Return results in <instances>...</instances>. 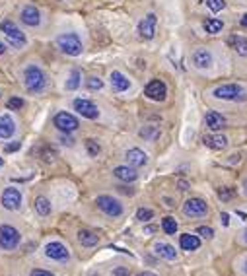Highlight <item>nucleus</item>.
Segmentation results:
<instances>
[{"label":"nucleus","instance_id":"obj_10","mask_svg":"<svg viewBox=\"0 0 247 276\" xmlns=\"http://www.w3.org/2000/svg\"><path fill=\"white\" fill-rule=\"evenodd\" d=\"M156 25H158V18L156 14H146L142 20H140V23H138V35L142 37V39H152L154 35H156Z\"/></svg>","mask_w":247,"mask_h":276},{"label":"nucleus","instance_id":"obj_31","mask_svg":"<svg viewBox=\"0 0 247 276\" xmlns=\"http://www.w3.org/2000/svg\"><path fill=\"white\" fill-rule=\"evenodd\" d=\"M86 88H88L90 92H99V90L103 88V80L97 78V76H90V78L86 80Z\"/></svg>","mask_w":247,"mask_h":276},{"label":"nucleus","instance_id":"obj_50","mask_svg":"<svg viewBox=\"0 0 247 276\" xmlns=\"http://www.w3.org/2000/svg\"><path fill=\"white\" fill-rule=\"evenodd\" d=\"M244 271L247 273V259H246V263H244Z\"/></svg>","mask_w":247,"mask_h":276},{"label":"nucleus","instance_id":"obj_3","mask_svg":"<svg viewBox=\"0 0 247 276\" xmlns=\"http://www.w3.org/2000/svg\"><path fill=\"white\" fill-rule=\"evenodd\" d=\"M57 45L68 57H80L82 51H84L82 39L78 37V33H72V31L70 33H61L57 37Z\"/></svg>","mask_w":247,"mask_h":276},{"label":"nucleus","instance_id":"obj_4","mask_svg":"<svg viewBox=\"0 0 247 276\" xmlns=\"http://www.w3.org/2000/svg\"><path fill=\"white\" fill-rule=\"evenodd\" d=\"M0 29H2L4 37L10 41V45L12 47H16V49H22V47H25L27 39H25V35H23L22 29H20V27H18L14 22L4 20V22L0 23Z\"/></svg>","mask_w":247,"mask_h":276},{"label":"nucleus","instance_id":"obj_19","mask_svg":"<svg viewBox=\"0 0 247 276\" xmlns=\"http://www.w3.org/2000/svg\"><path fill=\"white\" fill-rule=\"evenodd\" d=\"M113 175L119 179V181H125V183H133V181H136V171H135V167L131 165H119V167H115L113 169Z\"/></svg>","mask_w":247,"mask_h":276},{"label":"nucleus","instance_id":"obj_37","mask_svg":"<svg viewBox=\"0 0 247 276\" xmlns=\"http://www.w3.org/2000/svg\"><path fill=\"white\" fill-rule=\"evenodd\" d=\"M197 233H199V235H202V237H206V239H210V237L214 235L212 228H206V226H201V228L197 230Z\"/></svg>","mask_w":247,"mask_h":276},{"label":"nucleus","instance_id":"obj_38","mask_svg":"<svg viewBox=\"0 0 247 276\" xmlns=\"http://www.w3.org/2000/svg\"><path fill=\"white\" fill-rule=\"evenodd\" d=\"M113 276H131V273H129L127 267H117V269L113 271Z\"/></svg>","mask_w":247,"mask_h":276},{"label":"nucleus","instance_id":"obj_25","mask_svg":"<svg viewBox=\"0 0 247 276\" xmlns=\"http://www.w3.org/2000/svg\"><path fill=\"white\" fill-rule=\"evenodd\" d=\"M80 84H82V72L80 70H70V74H68L67 82H65V88H67L68 92H74V90H78L80 88Z\"/></svg>","mask_w":247,"mask_h":276},{"label":"nucleus","instance_id":"obj_2","mask_svg":"<svg viewBox=\"0 0 247 276\" xmlns=\"http://www.w3.org/2000/svg\"><path fill=\"white\" fill-rule=\"evenodd\" d=\"M212 95L222 101H247V90L240 84H222L212 90Z\"/></svg>","mask_w":247,"mask_h":276},{"label":"nucleus","instance_id":"obj_32","mask_svg":"<svg viewBox=\"0 0 247 276\" xmlns=\"http://www.w3.org/2000/svg\"><path fill=\"white\" fill-rule=\"evenodd\" d=\"M86 150H88V154H90V156H93V158H95V156L101 152V148H99L97 140H93V138H88V140H86Z\"/></svg>","mask_w":247,"mask_h":276},{"label":"nucleus","instance_id":"obj_23","mask_svg":"<svg viewBox=\"0 0 247 276\" xmlns=\"http://www.w3.org/2000/svg\"><path fill=\"white\" fill-rule=\"evenodd\" d=\"M202 140L212 150H224L226 146H228V138L224 135H208V137H204Z\"/></svg>","mask_w":247,"mask_h":276},{"label":"nucleus","instance_id":"obj_36","mask_svg":"<svg viewBox=\"0 0 247 276\" xmlns=\"http://www.w3.org/2000/svg\"><path fill=\"white\" fill-rule=\"evenodd\" d=\"M234 189H230V187H220L218 189V197H220V201H230V199H234Z\"/></svg>","mask_w":247,"mask_h":276},{"label":"nucleus","instance_id":"obj_24","mask_svg":"<svg viewBox=\"0 0 247 276\" xmlns=\"http://www.w3.org/2000/svg\"><path fill=\"white\" fill-rule=\"evenodd\" d=\"M154 251H156V253L160 255L162 259H167V261H173V259H177V251H175V249H173L169 243H162V241H160V243H156V245H154Z\"/></svg>","mask_w":247,"mask_h":276},{"label":"nucleus","instance_id":"obj_40","mask_svg":"<svg viewBox=\"0 0 247 276\" xmlns=\"http://www.w3.org/2000/svg\"><path fill=\"white\" fill-rule=\"evenodd\" d=\"M61 142H63L65 146H74V138L65 135V133H63V137H61Z\"/></svg>","mask_w":247,"mask_h":276},{"label":"nucleus","instance_id":"obj_1","mask_svg":"<svg viewBox=\"0 0 247 276\" xmlns=\"http://www.w3.org/2000/svg\"><path fill=\"white\" fill-rule=\"evenodd\" d=\"M23 84L31 93H41L47 88V74L39 65H27L23 69Z\"/></svg>","mask_w":247,"mask_h":276},{"label":"nucleus","instance_id":"obj_15","mask_svg":"<svg viewBox=\"0 0 247 276\" xmlns=\"http://www.w3.org/2000/svg\"><path fill=\"white\" fill-rule=\"evenodd\" d=\"M109 84H111V90L117 93L127 92L131 88V80L121 72V70H113L109 74Z\"/></svg>","mask_w":247,"mask_h":276},{"label":"nucleus","instance_id":"obj_49","mask_svg":"<svg viewBox=\"0 0 247 276\" xmlns=\"http://www.w3.org/2000/svg\"><path fill=\"white\" fill-rule=\"evenodd\" d=\"M244 241H246V243H247V230L244 231Z\"/></svg>","mask_w":247,"mask_h":276},{"label":"nucleus","instance_id":"obj_8","mask_svg":"<svg viewBox=\"0 0 247 276\" xmlns=\"http://www.w3.org/2000/svg\"><path fill=\"white\" fill-rule=\"evenodd\" d=\"M72 107H74V111L78 113V115H82L84 119H97L99 117V109H97V105L91 101V99H86V97H78V99H74L72 101Z\"/></svg>","mask_w":247,"mask_h":276},{"label":"nucleus","instance_id":"obj_27","mask_svg":"<svg viewBox=\"0 0 247 276\" xmlns=\"http://www.w3.org/2000/svg\"><path fill=\"white\" fill-rule=\"evenodd\" d=\"M202 27H204V31H206V33L214 35V33H220V31L224 29V22H222V20H218V18H208V20H204Z\"/></svg>","mask_w":247,"mask_h":276},{"label":"nucleus","instance_id":"obj_42","mask_svg":"<svg viewBox=\"0 0 247 276\" xmlns=\"http://www.w3.org/2000/svg\"><path fill=\"white\" fill-rule=\"evenodd\" d=\"M220 220H222V224H224V226H228V224H230V216H228V214H222V216H220Z\"/></svg>","mask_w":247,"mask_h":276},{"label":"nucleus","instance_id":"obj_20","mask_svg":"<svg viewBox=\"0 0 247 276\" xmlns=\"http://www.w3.org/2000/svg\"><path fill=\"white\" fill-rule=\"evenodd\" d=\"M204 123H206V127H208L210 131H220V129H224L226 127L224 115H220L218 111H208V113L204 115Z\"/></svg>","mask_w":247,"mask_h":276},{"label":"nucleus","instance_id":"obj_9","mask_svg":"<svg viewBox=\"0 0 247 276\" xmlns=\"http://www.w3.org/2000/svg\"><path fill=\"white\" fill-rule=\"evenodd\" d=\"M0 203H2V207L6 208V210L16 212L22 207V193L16 187H8V189H4V193L0 197Z\"/></svg>","mask_w":247,"mask_h":276},{"label":"nucleus","instance_id":"obj_43","mask_svg":"<svg viewBox=\"0 0 247 276\" xmlns=\"http://www.w3.org/2000/svg\"><path fill=\"white\" fill-rule=\"evenodd\" d=\"M117 189H119L121 193H125V195H133V191H131V189H127V187H117Z\"/></svg>","mask_w":247,"mask_h":276},{"label":"nucleus","instance_id":"obj_46","mask_svg":"<svg viewBox=\"0 0 247 276\" xmlns=\"http://www.w3.org/2000/svg\"><path fill=\"white\" fill-rule=\"evenodd\" d=\"M154 231H156L154 226H148V228H146V233H154Z\"/></svg>","mask_w":247,"mask_h":276},{"label":"nucleus","instance_id":"obj_29","mask_svg":"<svg viewBox=\"0 0 247 276\" xmlns=\"http://www.w3.org/2000/svg\"><path fill=\"white\" fill-rule=\"evenodd\" d=\"M162 230L165 231L167 235H173V233L177 231V222H175V218L165 216V218L162 220Z\"/></svg>","mask_w":247,"mask_h":276},{"label":"nucleus","instance_id":"obj_44","mask_svg":"<svg viewBox=\"0 0 247 276\" xmlns=\"http://www.w3.org/2000/svg\"><path fill=\"white\" fill-rule=\"evenodd\" d=\"M240 23H242L244 27H247V12L244 14V16H242V20H240Z\"/></svg>","mask_w":247,"mask_h":276},{"label":"nucleus","instance_id":"obj_34","mask_svg":"<svg viewBox=\"0 0 247 276\" xmlns=\"http://www.w3.org/2000/svg\"><path fill=\"white\" fill-rule=\"evenodd\" d=\"M23 107V99L20 95H14V97H10L8 99V109H12V111H20Z\"/></svg>","mask_w":247,"mask_h":276},{"label":"nucleus","instance_id":"obj_12","mask_svg":"<svg viewBox=\"0 0 247 276\" xmlns=\"http://www.w3.org/2000/svg\"><path fill=\"white\" fill-rule=\"evenodd\" d=\"M144 95L154 99V101H164L165 95H167V88H165V84L162 80H150L146 84V88H144Z\"/></svg>","mask_w":247,"mask_h":276},{"label":"nucleus","instance_id":"obj_5","mask_svg":"<svg viewBox=\"0 0 247 276\" xmlns=\"http://www.w3.org/2000/svg\"><path fill=\"white\" fill-rule=\"evenodd\" d=\"M20 239H22V235L14 226H8V224L0 226V247L2 249H6V251L16 249L20 245Z\"/></svg>","mask_w":247,"mask_h":276},{"label":"nucleus","instance_id":"obj_52","mask_svg":"<svg viewBox=\"0 0 247 276\" xmlns=\"http://www.w3.org/2000/svg\"><path fill=\"white\" fill-rule=\"evenodd\" d=\"M0 95H2V93H0Z\"/></svg>","mask_w":247,"mask_h":276},{"label":"nucleus","instance_id":"obj_48","mask_svg":"<svg viewBox=\"0 0 247 276\" xmlns=\"http://www.w3.org/2000/svg\"><path fill=\"white\" fill-rule=\"evenodd\" d=\"M4 51H6V49H4V45H2V41H0V55H4Z\"/></svg>","mask_w":247,"mask_h":276},{"label":"nucleus","instance_id":"obj_30","mask_svg":"<svg viewBox=\"0 0 247 276\" xmlns=\"http://www.w3.org/2000/svg\"><path fill=\"white\" fill-rule=\"evenodd\" d=\"M140 138H144V140H156L160 137V131H158L156 127H144V129H140Z\"/></svg>","mask_w":247,"mask_h":276},{"label":"nucleus","instance_id":"obj_47","mask_svg":"<svg viewBox=\"0 0 247 276\" xmlns=\"http://www.w3.org/2000/svg\"><path fill=\"white\" fill-rule=\"evenodd\" d=\"M136 276H156V275H152V273H140V275H136Z\"/></svg>","mask_w":247,"mask_h":276},{"label":"nucleus","instance_id":"obj_26","mask_svg":"<svg viewBox=\"0 0 247 276\" xmlns=\"http://www.w3.org/2000/svg\"><path fill=\"white\" fill-rule=\"evenodd\" d=\"M78 241H80L82 245H86V247H93V245H97L99 235L90 230H80L78 231Z\"/></svg>","mask_w":247,"mask_h":276},{"label":"nucleus","instance_id":"obj_16","mask_svg":"<svg viewBox=\"0 0 247 276\" xmlns=\"http://www.w3.org/2000/svg\"><path fill=\"white\" fill-rule=\"evenodd\" d=\"M45 255L49 259H53V261H65V259L70 257L68 249L61 243V241H51V243H47Z\"/></svg>","mask_w":247,"mask_h":276},{"label":"nucleus","instance_id":"obj_33","mask_svg":"<svg viewBox=\"0 0 247 276\" xmlns=\"http://www.w3.org/2000/svg\"><path fill=\"white\" fill-rule=\"evenodd\" d=\"M154 218V212L150 210V208H138V212H136V220H140V222H148V220H152Z\"/></svg>","mask_w":247,"mask_h":276},{"label":"nucleus","instance_id":"obj_41","mask_svg":"<svg viewBox=\"0 0 247 276\" xmlns=\"http://www.w3.org/2000/svg\"><path fill=\"white\" fill-rule=\"evenodd\" d=\"M29 276H53V275L49 271H43V269H35V271H31Z\"/></svg>","mask_w":247,"mask_h":276},{"label":"nucleus","instance_id":"obj_18","mask_svg":"<svg viewBox=\"0 0 247 276\" xmlns=\"http://www.w3.org/2000/svg\"><path fill=\"white\" fill-rule=\"evenodd\" d=\"M16 133V121L10 115H0V138L8 140Z\"/></svg>","mask_w":247,"mask_h":276},{"label":"nucleus","instance_id":"obj_17","mask_svg":"<svg viewBox=\"0 0 247 276\" xmlns=\"http://www.w3.org/2000/svg\"><path fill=\"white\" fill-rule=\"evenodd\" d=\"M125 158H127V161H129V165H133V167H142V165L148 163L146 152H142L140 148H131V150H127Z\"/></svg>","mask_w":247,"mask_h":276},{"label":"nucleus","instance_id":"obj_6","mask_svg":"<svg viewBox=\"0 0 247 276\" xmlns=\"http://www.w3.org/2000/svg\"><path fill=\"white\" fill-rule=\"evenodd\" d=\"M95 205H97V208H99L101 212H105V214L111 216V218H119V216L123 214V205H121V201L113 199L109 195L97 197V199H95Z\"/></svg>","mask_w":247,"mask_h":276},{"label":"nucleus","instance_id":"obj_11","mask_svg":"<svg viewBox=\"0 0 247 276\" xmlns=\"http://www.w3.org/2000/svg\"><path fill=\"white\" fill-rule=\"evenodd\" d=\"M208 212V207L202 199H189L185 205H183V214L189 216V218H201Z\"/></svg>","mask_w":247,"mask_h":276},{"label":"nucleus","instance_id":"obj_13","mask_svg":"<svg viewBox=\"0 0 247 276\" xmlns=\"http://www.w3.org/2000/svg\"><path fill=\"white\" fill-rule=\"evenodd\" d=\"M20 22L23 25H29V27H37L41 23V12L35 8V6H23L22 12H20Z\"/></svg>","mask_w":247,"mask_h":276},{"label":"nucleus","instance_id":"obj_45","mask_svg":"<svg viewBox=\"0 0 247 276\" xmlns=\"http://www.w3.org/2000/svg\"><path fill=\"white\" fill-rule=\"evenodd\" d=\"M187 187H189V183H185V181H179V189H181V191H187Z\"/></svg>","mask_w":247,"mask_h":276},{"label":"nucleus","instance_id":"obj_22","mask_svg":"<svg viewBox=\"0 0 247 276\" xmlns=\"http://www.w3.org/2000/svg\"><path fill=\"white\" fill-rule=\"evenodd\" d=\"M179 245L183 251H195L201 247V239L197 235H191V233H183L179 237Z\"/></svg>","mask_w":247,"mask_h":276},{"label":"nucleus","instance_id":"obj_35","mask_svg":"<svg viewBox=\"0 0 247 276\" xmlns=\"http://www.w3.org/2000/svg\"><path fill=\"white\" fill-rule=\"evenodd\" d=\"M206 6L212 10V12H220L226 8V0H206Z\"/></svg>","mask_w":247,"mask_h":276},{"label":"nucleus","instance_id":"obj_51","mask_svg":"<svg viewBox=\"0 0 247 276\" xmlns=\"http://www.w3.org/2000/svg\"><path fill=\"white\" fill-rule=\"evenodd\" d=\"M2 163H4V160H2V158H0V167H2Z\"/></svg>","mask_w":247,"mask_h":276},{"label":"nucleus","instance_id":"obj_7","mask_svg":"<svg viewBox=\"0 0 247 276\" xmlns=\"http://www.w3.org/2000/svg\"><path fill=\"white\" fill-rule=\"evenodd\" d=\"M53 123H55V127H57L61 133H65V135H70V133L78 131V127H80L78 119L72 115V113H67V111H59V113L55 115V119H53Z\"/></svg>","mask_w":247,"mask_h":276},{"label":"nucleus","instance_id":"obj_21","mask_svg":"<svg viewBox=\"0 0 247 276\" xmlns=\"http://www.w3.org/2000/svg\"><path fill=\"white\" fill-rule=\"evenodd\" d=\"M228 45L232 47L240 57H247V37H242V35H230V37H228Z\"/></svg>","mask_w":247,"mask_h":276},{"label":"nucleus","instance_id":"obj_28","mask_svg":"<svg viewBox=\"0 0 247 276\" xmlns=\"http://www.w3.org/2000/svg\"><path fill=\"white\" fill-rule=\"evenodd\" d=\"M33 205H35L37 214H41V216H49V214H51V210H53V207H51V201H49L47 197H37Z\"/></svg>","mask_w":247,"mask_h":276},{"label":"nucleus","instance_id":"obj_14","mask_svg":"<svg viewBox=\"0 0 247 276\" xmlns=\"http://www.w3.org/2000/svg\"><path fill=\"white\" fill-rule=\"evenodd\" d=\"M191 63H193V67L195 69H210L212 67V53L208 51V49H197L193 55H191Z\"/></svg>","mask_w":247,"mask_h":276},{"label":"nucleus","instance_id":"obj_39","mask_svg":"<svg viewBox=\"0 0 247 276\" xmlns=\"http://www.w3.org/2000/svg\"><path fill=\"white\" fill-rule=\"evenodd\" d=\"M20 146H22L20 142H12V144H6V146H4V152H8V154H10V152H16V150H20Z\"/></svg>","mask_w":247,"mask_h":276}]
</instances>
